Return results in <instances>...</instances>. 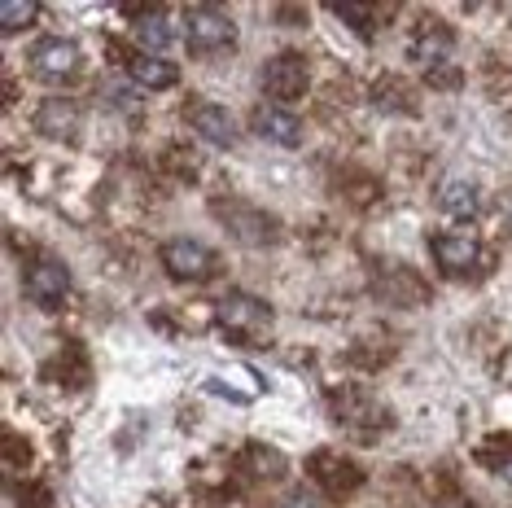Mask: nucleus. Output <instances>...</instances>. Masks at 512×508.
<instances>
[{
    "instance_id": "obj_7",
    "label": "nucleus",
    "mask_w": 512,
    "mask_h": 508,
    "mask_svg": "<svg viewBox=\"0 0 512 508\" xmlns=\"http://www.w3.org/2000/svg\"><path fill=\"white\" fill-rule=\"evenodd\" d=\"M307 473L320 482L329 495H355L359 491V482H364V473H359V465L355 460H346L342 452H333V447H324V452H316L307 460Z\"/></svg>"
},
{
    "instance_id": "obj_3",
    "label": "nucleus",
    "mask_w": 512,
    "mask_h": 508,
    "mask_svg": "<svg viewBox=\"0 0 512 508\" xmlns=\"http://www.w3.org/2000/svg\"><path fill=\"white\" fill-rule=\"evenodd\" d=\"M215 320H219V329L237 333V338H250V333H263L267 325H272V307H267L259 294L232 290L215 303Z\"/></svg>"
},
{
    "instance_id": "obj_6",
    "label": "nucleus",
    "mask_w": 512,
    "mask_h": 508,
    "mask_svg": "<svg viewBox=\"0 0 512 508\" xmlns=\"http://www.w3.org/2000/svg\"><path fill=\"white\" fill-rule=\"evenodd\" d=\"M215 215H219V224H224L237 241H246V246H272L276 233H281V224H276V219L267 215V211H259V206L219 202Z\"/></svg>"
},
{
    "instance_id": "obj_12",
    "label": "nucleus",
    "mask_w": 512,
    "mask_h": 508,
    "mask_svg": "<svg viewBox=\"0 0 512 508\" xmlns=\"http://www.w3.org/2000/svg\"><path fill=\"white\" fill-rule=\"evenodd\" d=\"M79 123H84V110H79V101H71V97H49L36 110V132L53 136V141H71L79 132Z\"/></svg>"
},
{
    "instance_id": "obj_16",
    "label": "nucleus",
    "mask_w": 512,
    "mask_h": 508,
    "mask_svg": "<svg viewBox=\"0 0 512 508\" xmlns=\"http://www.w3.org/2000/svg\"><path fill=\"white\" fill-rule=\"evenodd\" d=\"M438 211L451 219H473L477 215V189L469 180H447L438 189Z\"/></svg>"
},
{
    "instance_id": "obj_18",
    "label": "nucleus",
    "mask_w": 512,
    "mask_h": 508,
    "mask_svg": "<svg viewBox=\"0 0 512 508\" xmlns=\"http://www.w3.org/2000/svg\"><path fill=\"white\" fill-rule=\"evenodd\" d=\"M333 14L346 22L351 31H359V36H372V31L381 27V9H372V5H333Z\"/></svg>"
},
{
    "instance_id": "obj_1",
    "label": "nucleus",
    "mask_w": 512,
    "mask_h": 508,
    "mask_svg": "<svg viewBox=\"0 0 512 508\" xmlns=\"http://www.w3.org/2000/svg\"><path fill=\"white\" fill-rule=\"evenodd\" d=\"M184 40H189V49L197 57H211V53L232 49L237 27H232V18L219 5H189V14H184Z\"/></svg>"
},
{
    "instance_id": "obj_14",
    "label": "nucleus",
    "mask_w": 512,
    "mask_h": 508,
    "mask_svg": "<svg viewBox=\"0 0 512 508\" xmlns=\"http://www.w3.org/2000/svg\"><path fill=\"white\" fill-rule=\"evenodd\" d=\"M451 31L447 27H438V22H429V27L421 31V36L412 40V62L421 66V71L434 75L438 66H447V57H451Z\"/></svg>"
},
{
    "instance_id": "obj_11",
    "label": "nucleus",
    "mask_w": 512,
    "mask_h": 508,
    "mask_svg": "<svg viewBox=\"0 0 512 508\" xmlns=\"http://www.w3.org/2000/svg\"><path fill=\"white\" fill-rule=\"evenodd\" d=\"M189 123H193V132L202 136L206 145H215V149H228L232 141H237V119H232L224 106H215V101H197Z\"/></svg>"
},
{
    "instance_id": "obj_21",
    "label": "nucleus",
    "mask_w": 512,
    "mask_h": 508,
    "mask_svg": "<svg viewBox=\"0 0 512 508\" xmlns=\"http://www.w3.org/2000/svg\"><path fill=\"white\" fill-rule=\"evenodd\" d=\"M508 215H512V206H508Z\"/></svg>"
},
{
    "instance_id": "obj_19",
    "label": "nucleus",
    "mask_w": 512,
    "mask_h": 508,
    "mask_svg": "<svg viewBox=\"0 0 512 508\" xmlns=\"http://www.w3.org/2000/svg\"><path fill=\"white\" fill-rule=\"evenodd\" d=\"M272 508H324V504H320V495H316V491L298 487V491H285V495H281V500H276Z\"/></svg>"
},
{
    "instance_id": "obj_20",
    "label": "nucleus",
    "mask_w": 512,
    "mask_h": 508,
    "mask_svg": "<svg viewBox=\"0 0 512 508\" xmlns=\"http://www.w3.org/2000/svg\"><path fill=\"white\" fill-rule=\"evenodd\" d=\"M499 478L512 482V460H504V465H499Z\"/></svg>"
},
{
    "instance_id": "obj_4",
    "label": "nucleus",
    "mask_w": 512,
    "mask_h": 508,
    "mask_svg": "<svg viewBox=\"0 0 512 508\" xmlns=\"http://www.w3.org/2000/svg\"><path fill=\"white\" fill-rule=\"evenodd\" d=\"M31 71H36L40 79H49V84H62V79L79 75V66H84V49H79L75 40L66 36H44L31 44Z\"/></svg>"
},
{
    "instance_id": "obj_17",
    "label": "nucleus",
    "mask_w": 512,
    "mask_h": 508,
    "mask_svg": "<svg viewBox=\"0 0 512 508\" xmlns=\"http://www.w3.org/2000/svg\"><path fill=\"white\" fill-rule=\"evenodd\" d=\"M36 18H40L36 0H5V5H0V31H5V36H18V31H27Z\"/></svg>"
},
{
    "instance_id": "obj_13",
    "label": "nucleus",
    "mask_w": 512,
    "mask_h": 508,
    "mask_svg": "<svg viewBox=\"0 0 512 508\" xmlns=\"http://www.w3.org/2000/svg\"><path fill=\"white\" fill-rule=\"evenodd\" d=\"M127 79L149 88V92H162V88H171L180 79V66L162 62L158 53H136V57H127Z\"/></svg>"
},
{
    "instance_id": "obj_10",
    "label": "nucleus",
    "mask_w": 512,
    "mask_h": 508,
    "mask_svg": "<svg viewBox=\"0 0 512 508\" xmlns=\"http://www.w3.org/2000/svg\"><path fill=\"white\" fill-rule=\"evenodd\" d=\"M477 259H482V241H477L469 228H451V233H438L434 237V263L447 276L473 272Z\"/></svg>"
},
{
    "instance_id": "obj_2",
    "label": "nucleus",
    "mask_w": 512,
    "mask_h": 508,
    "mask_svg": "<svg viewBox=\"0 0 512 508\" xmlns=\"http://www.w3.org/2000/svg\"><path fill=\"white\" fill-rule=\"evenodd\" d=\"M158 259H162V268L176 276V281H211V276L224 272V259H219L211 246L193 241V237L167 241V246L158 250Z\"/></svg>"
},
{
    "instance_id": "obj_9",
    "label": "nucleus",
    "mask_w": 512,
    "mask_h": 508,
    "mask_svg": "<svg viewBox=\"0 0 512 508\" xmlns=\"http://www.w3.org/2000/svg\"><path fill=\"white\" fill-rule=\"evenodd\" d=\"M250 127L263 136L267 145H285V149H294L302 141V123H298V114L281 106V101H259L250 114Z\"/></svg>"
},
{
    "instance_id": "obj_5",
    "label": "nucleus",
    "mask_w": 512,
    "mask_h": 508,
    "mask_svg": "<svg viewBox=\"0 0 512 508\" xmlns=\"http://www.w3.org/2000/svg\"><path fill=\"white\" fill-rule=\"evenodd\" d=\"M263 88L272 101H298L302 92L311 88V62L302 53H276L272 62L263 66Z\"/></svg>"
},
{
    "instance_id": "obj_8",
    "label": "nucleus",
    "mask_w": 512,
    "mask_h": 508,
    "mask_svg": "<svg viewBox=\"0 0 512 508\" xmlns=\"http://www.w3.org/2000/svg\"><path fill=\"white\" fill-rule=\"evenodd\" d=\"M66 294H71V268L57 259H36L27 268V298L44 311H53L57 303H66Z\"/></svg>"
},
{
    "instance_id": "obj_15",
    "label": "nucleus",
    "mask_w": 512,
    "mask_h": 508,
    "mask_svg": "<svg viewBox=\"0 0 512 508\" xmlns=\"http://www.w3.org/2000/svg\"><path fill=\"white\" fill-rule=\"evenodd\" d=\"M176 36H180V27L167 9H136V40L145 49H171Z\"/></svg>"
}]
</instances>
